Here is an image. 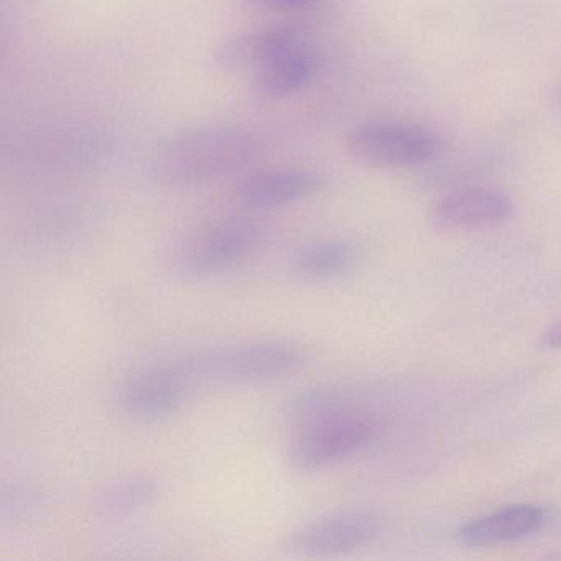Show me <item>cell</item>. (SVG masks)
Segmentation results:
<instances>
[{"instance_id": "8fae6325", "label": "cell", "mask_w": 561, "mask_h": 561, "mask_svg": "<svg viewBox=\"0 0 561 561\" xmlns=\"http://www.w3.org/2000/svg\"><path fill=\"white\" fill-rule=\"evenodd\" d=\"M317 68V57L304 41L297 42L255 70V90L264 100H282L307 87Z\"/></svg>"}, {"instance_id": "5b68a950", "label": "cell", "mask_w": 561, "mask_h": 561, "mask_svg": "<svg viewBox=\"0 0 561 561\" xmlns=\"http://www.w3.org/2000/svg\"><path fill=\"white\" fill-rule=\"evenodd\" d=\"M346 149L354 160L374 169H409L435 159L442 140L425 127L367 123L347 134Z\"/></svg>"}, {"instance_id": "6da1fadb", "label": "cell", "mask_w": 561, "mask_h": 561, "mask_svg": "<svg viewBox=\"0 0 561 561\" xmlns=\"http://www.w3.org/2000/svg\"><path fill=\"white\" fill-rule=\"evenodd\" d=\"M262 150L261 137L242 127H195L160 144L150 172L163 185H206L248 169Z\"/></svg>"}, {"instance_id": "4fadbf2b", "label": "cell", "mask_w": 561, "mask_h": 561, "mask_svg": "<svg viewBox=\"0 0 561 561\" xmlns=\"http://www.w3.org/2000/svg\"><path fill=\"white\" fill-rule=\"evenodd\" d=\"M359 259V249L353 242L327 239L298 249L291 259V268L307 280H333L350 274Z\"/></svg>"}, {"instance_id": "3957f363", "label": "cell", "mask_w": 561, "mask_h": 561, "mask_svg": "<svg viewBox=\"0 0 561 561\" xmlns=\"http://www.w3.org/2000/svg\"><path fill=\"white\" fill-rule=\"evenodd\" d=\"M264 222L249 216H228L183 238L170 255V268L183 278H208L232 271L267 244Z\"/></svg>"}, {"instance_id": "277c9868", "label": "cell", "mask_w": 561, "mask_h": 561, "mask_svg": "<svg viewBox=\"0 0 561 561\" xmlns=\"http://www.w3.org/2000/svg\"><path fill=\"white\" fill-rule=\"evenodd\" d=\"M382 430V422L374 413L344 410L298 426L288 458L298 471L330 468L373 446Z\"/></svg>"}, {"instance_id": "52a82bcc", "label": "cell", "mask_w": 561, "mask_h": 561, "mask_svg": "<svg viewBox=\"0 0 561 561\" xmlns=\"http://www.w3.org/2000/svg\"><path fill=\"white\" fill-rule=\"evenodd\" d=\"M382 534V522L370 512H340L310 522L288 538L291 553L331 557L351 553L373 543Z\"/></svg>"}, {"instance_id": "9c48e42d", "label": "cell", "mask_w": 561, "mask_h": 561, "mask_svg": "<svg viewBox=\"0 0 561 561\" xmlns=\"http://www.w3.org/2000/svg\"><path fill=\"white\" fill-rule=\"evenodd\" d=\"M324 173L310 169L259 172L239 183L236 196L251 209H274L294 205L327 188Z\"/></svg>"}, {"instance_id": "30bf717a", "label": "cell", "mask_w": 561, "mask_h": 561, "mask_svg": "<svg viewBox=\"0 0 561 561\" xmlns=\"http://www.w3.org/2000/svg\"><path fill=\"white\" fill-rule=\"evenodd\" d=\"M548 511L538 504H512L466 522L456 538L466 547H491L537 534L547 525Z\"/></svg>"}, {"instance_id": "ba28073f", "label": "cell", "mask_w": 561, "mask_h": 561, "mask_svg": "<svg viewBox=\"0 0 561 561\" xmlns=\"http://www.w3.org/2000/svg\"><path fill=\"white\" fill-rule=\"evenodd\" d=\"M514 215V203L505 193L468 188L443 198L433 209V225L443 231H474L504 225Z\"/></svg>"}, {"instance_id": "2e32d148", "label": "cell", "mask_w": 561, "mask_h": 561, "mask_svg": "<svg viewBox=\"0 0 561 561\" xmlns=\"http://www.w3.org/2000/svg\"><path fill=\"white\" fill-rule=\"evenodd\" d=\"M540 344L543 350L560 351L561 350V318L551 323L543 334L540 336Z\"/></svg>"}, {"instance_id": "8992f818", "label": "cell", "mask_w": 561, "mask_h": 561, "mask_svg": "<svg viewBox=\"0 0 561 561\" xmlns=\"http://www.w3.org/2000/svg\"><path fill=\"white\" fill-rule=\"evenodd\" d=\"M193 387L172 360L140 370L124 380L117 390V403L121 412L136 422H162L185 407Z\"/></svg>"}, {"instance_id": "7a4b0ae2", "label": "cell", "mask_w": 561, "mask_h": 561, "mask_svg": "<svg viewBox=\"0 0 561 561\" xmlns=\"http://www.w3.org/2000/svg\"><path fill=\"white\" fill-rule=\"evenodd\" d=\"M308 360L310 351L301 344L268 340L196 351L173 363L196 387L199 383L272 382L304 369Z\"/></svg>"}, {"instance_id": "7c38bea8", "label": "cell", "mask_w": 561, "mask_h": 561, "mask_svg": "<svg viewBox=\"0 0 561 561\" xmlns=\"http://www.w3.org/2000/svg\"><path fill=\"white\" fill-rule=\"evenodd\" d=\"M301 41L304 38L294 28H267L232 35L216 48L215 64L225 71L257 70L268 58Z\"/></svg>"}, {"instance_id": "9a60e30c", "label": "cell", "mask_w": 561, "mask_h": 561, "mask_svg": "<svg viewBox=\"0 0 561 561\" xmlns=\"http://www.w3.org/2000/svg\"><path fill=\"white\" fill-rule=\"evenodd\" d=\"M249 8L267 12H294L301 11L313 4L314 0H244Z\"/></svg>"}, {"instance_id": "5bb4252c", "label": "cell", "mask_w": 561, "mask_h": 561, "mask_svg": "<svg viewBox=\"0 0 561 561\" xmlns=\"http://www.w3.org/2000/svg\"><path fill=\"white\" fill-rule=\"evenodd\" d=\"M157 494L159 484L156 479L150 476H137L111 489L101 501L100 508L107 517H121L146 507Z\"/></svg>"}]
</instances>
